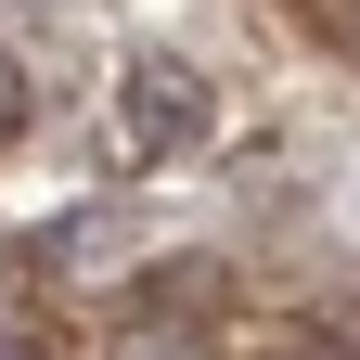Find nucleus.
I'll use <instances>...</instances> for the list:
<instances>
[{"mask_svg": "<svg viewBox=\"0 0 360 360\" xmlns=\"http://www.w3.org/2000/svg\"><path fill=\"white\" fill-rule=\"evenodd\" d=\"M13 129H26V77L0 65V142H13Z\"/></svg>", "mask_w": 360, "mask_h": 360, "instance_id": "obj_3", "label": "nucleus"}, {"mask_svg": "<svg viewBox=\"0 0 360 360\" xmlns=\"http://www.w3.org/2000/svg\"><path fill=\"white\" fill-rule=\"evenodd\" d=\"M0 360H26V347H0Z\"/></svg>", "mask_w": 360, "mask_h": 360, "instance_id": "obj_4", "label": "nucleus"}, {"mask_svg": "<svg viewBox=\"0 0 360 360\" xmlns=\"http://www.w3.org/2000/svg\"><path fill=\"white\" fill-rule=\"evenodd\" d=\"M116 360H206V335L180 322V309H155V322H129V335H116Z\"/></svg>", "mask_w": 360, "mask_h": 360, "instance_id": "obj_2", "label": "nucleus"}, {"mask_svg": "<svg viewBox=\"0 0 360 360\" xmlns=\"http://www.w3.org/2000/svg\"><path fill=\"white\" fill-rule=\"evenodd\" d=\"M116 129H129L142 155H180V142L206 129V90H193V65L142 52V65H129V90H116Z\"/></svg>", "mask_w": 360, "mask_h": 360, "instance_id": "obj_1", "label": "nucleus"}]
</instances>
